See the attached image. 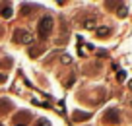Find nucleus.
I'll return each instance as SVG.
<instances>
[{"label":"nucleus","instance_id":"obj_1","mask_svg":"<svg viewBox=\"0 0 132 126\" xmlns=\"http://www.w3.org/2000/svg\"><path fill=\"white\" fill-rule=\"evenodd\" d=\"M53 27H54V20L51 16H43L37 23V33H39V39H49L51 33H53Z\"/></svg>","mask_w":132,"mask_h":126},{"label":"nucleus","instance_id":"obj_2","mask_svg":"<svg viewBox=\"0 0 132 126\" xmlns=\"http://www.w3.org/2000/svg\"><path fill=\"white\" fill-rule=\"evenodd\" d=\"M14 41L20 43V45H25V43H31L33 37H31V33H29L27 29H16V31H14Z\"/></svg>","mask_w":132,"mask_h":126},{"label":"nucleus","instance_id":"obj_3","mask_svg":"<svg viewBox=\"0 0 132 126\" xmlns=\"http://www.w3.org/2000/svg\"><path fill=\"white\" fill-rule=\"evenodd\" d=\"M103 122H105V124H119V122H120V114H119V111H117V109H109V111H105V114H103Z\"/></svg>","mask_w":132,"mask_h":126},{"label":"nucleus","instance_id":"obj_4","mask_svg":"<svg viewBox=\"0 0 132 126\" xmlns=\"http://www.w3.org/2000/svg\"><path fill=\"white\" fill-rule=\"evenodd\" d=\"M29 120H31V113H25V111H21V113H18L14 116V124L16 126H25Z\"/></svg>","mask_w":132,"mask_h":126},{"label":"nucleus","instance_id":"obj_5","mask_svg":"<svg viewBox=\"0 0 132 126\" xmlns=\"http://www.w3.org/2000/svg\"><path fill=\"white\" fill-rule=\"evenodd\" d=\"M95 35L99 37V39H107L109 35H111V27H95Z\"/></svg>","mask_w":132,"mask_h":126},{"label":"nucleus","instance_id":"obj_6","mask_svg":"<svg viewBox=\"0 0 132 126\" xmlns=\"http://www.w3.org/2000/svg\"><path fill=\"white\" fill-rule=\"evenodd\" d=\"M12 109V101L10 99H0V114H6Z\"/></svg>","mask_w":132,"mask_h":126},{"label":"nucleus","instance_id":"obj_7","mask_svg":"<svg viewBox=\"0 0 132 126\" xmlns=\"http://www.w3.org/2000/svg\"><path fill=\"white\" fill-rule=\"evenodd\" d=\"M89 116H91L89 113H74V114H72L74 120H86V118H89Z\"/></svg>","mask_w":132,"mask_h":126},{"label":"nucleus","instance_id":"obj_8","mask_svg":"<svg viewBox=\"0 0 132 126\" xmlns=\"http://www.w3.org/2000/svg\"><path fill=\"white\" fill-rule=\"evenodd\" d=\"M0 14L4 18H12V8L10 6H0Z\"/></svg>","mask_w":132,"mask_h":126},{"label":"nucleus","instance_id":"obj_9","mask_svg":"<svg viewBox=\"0 0 132 126\" xmlns=\"http://www.w3.org/2000/svg\"><path fill=\"white\" fill-rule=\"evenodd\" d=\"M84 27H86V29L95 27V21H93V18H91V20H86V21H84Z\"/></svg>","mask_w":132,"mask_h":126},{"label":"nucleus","instance_id":"obj_10","mask_svg":"<svg viewBox=\"0 0 132 126\" xmlns=\"http://www.w3.org/2000/svg\"><path fill=\"white\" fill-rule=\"evenodd\" d=\"M35 126H51V122L47 120V118H39V120L35 122Z\"/></svg>","mask_w":132,"mask_h":126},{"label":"nucleus","instance_id":"obj_11","mask_svg":"<svg viewBox=\"0 0 132 126\" xmlns=\"http://www.w3.org/2000/svg\"><path fill=\"white\" fill-rule=\"evenodd\" d=\"M119 16H120V18H124V16H126V8H124V6H120V10H119Z\"/></svg>","mask_w":132,"mask_h":126},{"label":"nucleus","instance_id":"obj_12","mask_svg":"<svg viewBox=\"0 0 132 126\" xmlns=\"http://www.w3.org/2000/svg\"><path fill=\"white\" fill-rule=\"evenodd\" d=\"M4 81H6V76H4V74H0V83H4Z\"/></svg>","mask_w":132,"mask_h":126},{"label":"nucleus","instance_id":"obj_13","mask_svg":"<svg viewBox=\"0 0 132 126\" xmlns=\"http://www.w3.org/2000/svg\"><path fill=\"white\" fill-rule=\"evenodd\" d=\"M130 89H132V81H130Z\"/></svg>","mask_w":132,"mask_h":126},{"label":"nucleus","instance_id":"obj_14","mask_svg":"<svg viewBox=\"0 0 132 126\" xmlns=\"http://www.w3.org/2000/svg\"><path fill=\"white\" fill-rule=\"evenodd\" d=\"M130 107H132V101H130Z\"/></svg>","mask_w":132,"mask_h":126},{"label":"nucleus","instance_id":"obj_15","mask_svg":"<svg viewBox=\"0 0 132 126\" xmlns=\"http://www.w3.org/2000/svg\"><path fill=\"white\" fill-rule=\"evenodd\" d=\"M0 126H4V124H0Z\"/></svg>","mask_w":132,"mask_h":126}]
</instances>
